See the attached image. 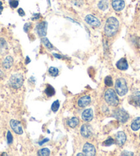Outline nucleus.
Returning a JSON list of instances; mask_svg holds the SVG:
<instances>
[{
	"label": "nucleus",
	"mask_w": 140,
	"mask_h": 156,
	"mask_svg": "<svg viewBox=\"0 0 140 156\" xmlns=\"http://www.w3.org/2000/svg\"><path fill=\"white\" fill-rule=\"evenodd\" d=\"M7 141H8V143L9 144H12V141H13V138H12V136L11 133L9 131L7 133Z\"/></svg>",
	"instance_id": "c85d7f7f"
},
{
	"label": "nucleus",
	"mask_w": 140,
	"mask_h": 156,
	"mask_svg": "<svg viewBox=\"0 0 140 156\" xmlns=\"http://www.w3.org/2000/svg\"><path fill=\"white\" fill-rule=\"evenodd\" d=\"M79 124V120L76 117L72 118L71 119H69L67 121V125H68L70 127L72 128H75L77 127Z\"/></svg>",
	"instance_id": "aec40b11"
},
{
	"label": "nucleus",
	"mask_w": 140,
	"mask_h": 156,
	"mask_svg": "<svg viewBox=\"0 0 140 156\" xmlns=\"http://www.w3.org/2000/svg\"><path fill=\"white\" fill-rule=\"evenodd\" d=\"M112 7L115 11H121L125 7V2L124 0H112Z\"/></svg>",
	"instance_id": "f8f14e48"
},
{
	"label": "nucleus",
	"mask_w": 140,
	"mask_h": 156,
	"mask_svg": "<svg viewBox=\"0 0 140 156\" xmlns=\"http://www.w3.org/2000/svg\"><path fill=\"white\" fill-rule=\"evenodd\" d=\"M116 67L117 69H120V70H122V71L126 70L128 68V64L127 61H126V59L125 58H121L120 60H119L117 62Z\"/></svg>",
	"instance_id": "2eb2a0df"
},
{
	"label": "nucleus",
	"mask_w": 140,
	"mask_h": 156,
	"mask_svg": "<svg viewBox=\"0 0 140 156\" xmlns=\"http://www.w3.org/2000/svg\"><path fill=\"white\" fill-rule=\"evenodd\" d=\"M12 64H13V58L11 57V56H9L4 59V63H3V66L4 68L9 69L11 68Z\"/></svg>",
	"instance_id": "f3484780"
},
{
	"label": "nucleus",
	"mask_w": 140,
	"mask_h": 156,
	"mask_svg": "<svg viewBox=\"0 0 140 156\" xmlns=\"http://www.w3.org/2000/svg\"><path fill=\"white\" fill-rule=\"evenodd\" d=\"M126 140V136L123 131H119L116 134V143L120 147L123 146Z\"/></svg>",
	"instance_id": "4468645a"
},
{
	"label": "nucleus",
	"mask_w": 140,
	"mask_h": 156,
	"mask_svg": "<svg viewBox=\"0 0 140 156\" xmlns=\"http://www.w3.org/2000/svg\"><path fill=\"white\" fill-rule=\"evenodd\" d=\"M4 45H6V41L4 39H0V46L4 47Z\"/></svg>",
	"instance_id": "473e14b6"
},
{
	"label": "nucleus",
	"mask_w": 140,
	"mask_h": 156,
	"mask_svg": "<svg viewBox=\"0 0 140 156\" xmlns=\"http://www.w3.org/2000/svg\"><path fill=\"white\" fill-rule=\"evenodd\" d=\"M83 153L85 155L93 156L96 155V149L91 144L86 143L83 147Z\"/></svg>",
	"instance_id": "9b49d317"
},
{
	"label": "nucleus",
	"mask_w": 140,
	"mask_h": 156,
	"mask_svg": "<svg viewBox=\"0 0 140 156\" xmlns=\"http://www.w3.org/2000/svg\"><path fill=\"white\" fill-rule=\"evenodd\" d=\"M104 99L107 103L112 107H116L119 105V98H118L115 91L112 89H109L106 91Z\"/></svg>",
	"instance_id": "f03ea898"
},
{
	"label": "nucleus",
	"mask_w": 140,
	"mask_h": 156,
	"mask_svg": "<svg viewBox=\"0 0 140 156\" xmlns=\"http://www.w3.org/2000/svg\"><path fill=\"white\" fill-rule=\"evenodd\" d=\"M131 129L136 131L140 129V117L136 118L131 123Z\"/></svg>",
	"instance_id": "a211bd4d"
},
{
	"label": "nucleus",
	"mask_w": 140,
	"mask_h": 156,
	"mask_svg": "<svg viewBox=\"0 0 140 156\" xmlns=\"http://www.w3.org/2000/svg\"><path fill=\"white\" fill-rule=\"evenodd\" d=\"M119 29V21L115 17L107 19L104 26V33L107 37L114 36Z\"/></svg>",
	"instance_id": "f257e3e1"
},
{
	"label": "nucleus",
	"mask_w": 140,
	"mask_h": 156,
	"mask_svg": "<svg viewBox=\"0 0 140 156\" xmlns=\"http://www.w3.org/2000/svg\"><path fill=\"white\" fill-rule=\"evenodd\" d=\"M129 103L132 105L140 107V91H136L130 96Z\"/></svg>",
	"instance_id": "9d476101"
},
{
	"label": "nucleus",
	"mask_w": 140,
	"mask_h": 156,
	"mask_svg": "<svg viewBox=\"0 0 140 156\" xmlns=\"http://www.w3.org/2000/svg\"><path fill=\"white\" fill-rule=\"evenodd\" d=\"M42 42H43V44H44L45 46L47 48V49L52 50L53 48H54L53 45L50 42V41H49V40H48V39L46 38V37H44V38L42 39Z\"/></svg>",
	"instance_id": "4be33fe9"
},
{
	"label": "nucleus",
	"mask_w": 140,
	"mask_h": 156,
	"mask_svg": "<svg viewBox=\"0 0 140 156\" xmlns=\"http://www.w3.org/2000/svg\"><path fill=\"white\" fill-rule=\"evenodd\" d=\"M10 125L12 129L15 131V133L19 134V135H21L23 133V129L19 121L17 120H11L10 122Z\"/></svg>",
	"instance_id": "6e6552de"
},
{
	"label": "nucleus",
	"mask_w": 140,
	"mask_h": 156,
	"mask_svg": "<svg viewBox=\"0 0 140 156\" xmlns=\"http://www.w3.org/2000/svg\"><path fill=\"white\" fill-rule=\"evenodd\" d=\"M38 155L39 156H47L50 154V151L47 149V148H44V149H40L38 151Z\"/></svg>",
	"instance_id": "5701e85b"
},
{
	"label": "nucleus",
	"mask_w": 140,
	"mask_h": 156,
	"mask_svg": "<svg viewBox=\"0 0 140 156\" xmlns=\"http://www.w3.org/2000/svg\"><path fill=\"white\" fill-rule=\"evenodd\" d=\"M115 90L119 96H123L126 95L128 92V87L126 80L123 78L117 79L115 84Z\"/></svg>",
	"instance_id": "7ed1b4c3"
},
{
	"label": "nucleus",
	"mask_w": 140,
	"mask_h": 156,
	"mask_svg": "<svg viewBox=\"0 0 140 156\" xmlns=\"http://www.w3.org/2000/svg\"><path fill=\"white\" fill-rule=\"evenodd\" d=\"M48 140H49V139H47V138H45V140H44L41 141V142H39V144H40V145H42L43 144H44L45 142H47V141H48Z\"/></svg>",
	"instance_id": "c9c22d12"
},
{
	"label": "nucleus",
	"mask_w": 140,
	"mask_h": 156,
	"mask_svg": "<svg viewBox=\"0 0 140 156\" xmlns=\"http://www.w3.org/2000/svg\"><path fill=\"white\" fill-rule=\"evenodd\" d=\"M18 13H19V15L21 16V17H23V16H25V12L23 11V10L22 9H19L18 10Z\"/></svg>",
	"instance_id": "2f4dec72"
},
{
	"label": "nucleus",
	"mask_w": 140,
	"mask_h": 156,
	"mask_svg": "<svg viewBox=\"0 0 140 156\" xmlns=\"http://www.w3.org/2000/svg\"><path fill=\"white\" fill-rule=\"evenodd\" d=\"M9 4L12 9H15L18 6L19 1L18 0H9Z\"/></svg>",
	"instance_id": "cd10ccee"
},
{
	"label": "nucleus",
	"mask_w": 140,
	"mask_h": 156,
	"mask_svg": "<svg viewBox=\"0 0 140 156\" xmlns=\"http://www.w3.org/2000/svg\"><path fill=\"white\" fill-rule=\"evenodd\" d=\"M90 103L91 98L89 96H85L79 99L78 104H79V106L80 107H86L90 104Z\"/></svg>",
	"instance_id": "dca6fc26"
},
{
	"label": "nucleus",
	"mask_w": 140,
	"mask_h": 156,
	"mask_svg": "<svg viewBox=\"0 0 140 156\" xmlns=\"http://www.w3.org/2000/svg\"><path fill=\"white\" fill-rule=\"evenodd\" d=\"M49 74L52 76H57L58 75V69L54 67H50L49 68Z\"/></svg>",
	"instance_id": "b1692460"
},
{
	"label": "nucleus",
	"mask_w": 140,
	"mask_h": 156,
	"mask_svg": "<svg viewBox=\"0 0 140 156\" xmlns=\"http://www.w3.org/2000/svg\"><path fill=\"white\" fill-rule=\"evenodd\" d=\"M85 20L86 22H87L89 25L91 26L94 27V28H97V27H99L100 26V21H99L98 18L94 17L93 15H88L85 17Z\"/></svg>",
	"instance_id": "1a4fd4ad"
},
{
	"label": "nucleus",
	"mask_w": 140,
	"mask_h": 156,
	"mask_svg": "<svg viewBox=\"0 0 140 156\" xmlns=\"http://www.w3.org/2000/svg\"><path fill=\"white\" fill-rule=\"evenodd\" d=\"M77 155H78V156H79V155L83 156V155H85V154H82V153H79V154H77Z\"/></svg>",
	"instance_id": "4c0bfd02"
},
{
	"label": "nucleus",
	"mask_w": 140,
	"mask_h": 156,
	"mask_svg": "<svg viewBox=\"0 0 140 156\" xmlns=\"http://www.w3.org/2000/svg\"><path fill=\"white\" fill-rule=\"evenodd\" d=\"M10 85L11 87L15 89H18L23 85V76L20 74H13L10 78Z\"/></svg>",
	"instance_id": "20e7f679"
},
{
	"label": "nucleus",
	"mask_w": 140,
	"mask_h": 156,
	"mask_svg": "<svg viewBox=\"0 0 140 156\" xmlns=\"http://www.w3.org/2000/svg\"><path fill=\"white\" fill-rule=\"evenodd\" d=\"M114 143H115L114 140L110 137V138H109L108 140H107L106 141L104 142L103 145H104V146L108 147V146H111V145H112L113 144H114Z\"/></svg>",
	"instance_id": "bb28decb"
},
{
	"label": "nucleus",
	"mask_w": 140,
	"mask_h": 156,
	"mask_svg": "<svg viewBox=\"0 0 140 156\" xmlns=\"http://www.w3.org/2000/svg\"><path fill=\"white\" fill-rule=\"evenodd\" d=\"M47 29V23L46 21H42L38 23L36 26V31L39 37H44L46 36Z\"/></svg>",
	"instance_id": "423d86ee"
},
{
	"label": "nucleus",
	"mask_w": 140,
	"mask_h": 156,
	"mask_svg": "<svg viewBox=\"0 0 140 156\" xmlns=\"http://www.w3.org/2000/svg\"><path fill=\"white\" fill-rule=\"evenodd\" d=\"M133 1H135V0H133Z\"/></svg>",
	"instance_id": "58836bf2"
},
{
	"label": "nucleus",
	"mask_w": 140,
	"mask_h": 156,
	"mask_svg": "<svg viewBox=\"0 0 140 156\" xmlns=\"http://www.w3.org/2000/svg\"><path fill=\"white\" fill-rule=\"evenodd\" d=\"M59 107H60V103H59V101L56 100V101H54L52 103L51 109H52V111L53 112H56L58 110Z\"/></svg>",
	"instance_id": "393cba45"
},
{
	"label": "nucleus",
	"mask_w": 140,
	"mask_h": 156,
	"mask_svg": "<svg viewBox=\"0 0 140 156\" xmlns=\"http://www.w3.org/2000/svg\"><path fill=\"white\" fill-rule=\"evenodd\" d=\"M114 114V117L122 123L126 122L129 118L128 114L123 109H118L115 110Z\"/></svg>",
	"instance_id": "39448f33"
},
{
	"label": "nucleus",
	"mask_w": 140,
	"mask_h": 156,
	"mask_svg": "<svg viewBox=\"0 0 140 156\" xmlns=\"http://www.w3.org/2000/svg\"><path fill=\"white\" fill-rule=\"evenodd\" d=\"M4 10V7H3V4H2V2H0V15L2 14V11Z\"/></svg>",
	"instance_id": "72a5a7b5"
},
{
	"label": "nucleus",
	"mask_w": 140,
	"mask_h": 156,
	"mask_svg": "<svg viewBox=\"0 0 140 156\" xmlns=\"http://www.w3.org/2000/svg\"><path fill=\"white\" fill-rule=\"evenodd\" d=\"M93 118V112L92 109H85L82 114V120L85 122H90L92 120Z\"/></svg>",
	"instance_id": "ddd939ff"
},
{
	"label": "nucleus",
	"mask_w": 140,
	"mask_h": 156,
	"mask_svg": "<svg viewBox=\"0 0 140 156\" xmlns=\"http://www.w3.org/2000/svg\"><path fill=\"white\" fill-rule=\"evenodd\" d=\"M80 133L85 138H89L92 136V127L89 124H85L80 128Z\"/></svg>",
	"instance_id": "0eeeda50"
},
{
	"label": "nucleus",
	"mask_w": 140,
	"mask_h": 156,
	"mask_svg": "<svg viewBox=\"0 0 140 156\" xmlns=\"http://www.w3.org/2000/svg\"><path fill=\"white\" fill-rule=\"evenodd\" d=\"M31 24L30 23H27L25 24V26H24V31L26 32V33H28V30L30 28V26Z\"/></svg>",
	"instance_id": "c756f323"
},
{
	"label": "nucleus",
	"mask_w": 140,
	"mask_h": 156,
	"mask_svg": "<svg viewBox=\"0 0 140 156\" xmlns=\"http://www.w3.org/2000/svg\"><path fill=\"white\" fill-rule=\"evenodd\" d=\"M30 59L29 56H27L26 57V64L27 65V64H28L29 63H30Z\"/></svg>",
	"instance_id": "e433bc0d"
},
{
	"label": "nucleus",
	"mask_w": 140,
	"mask_h": 156,
	"mask_svg": "<svg viewBox=\"0 0 140 156\" xmlns=\"http://www.w3.org/2000/svg\"><path fill=\"white\" fill-rule=\"evenodd\" d=\"M98 6L102 11H104L109 8L108 0H100L98 4Z\"/></svg>",
	"instance_id": "6ab92c4d"
},
{
	"label": "nucleus",
	"mask_w": 140,
	"mask_h": 156,
	"mask_svg": "<svg viewBox=\"0 0 140 156\" xmlns=\"http://www.w3.org/2000/svg\"><path fill=\"white\" fill-rule=\"evenodd\" d=\"M53 55L56 58H58V59H61V58H63V56H62L61 55H58V54H56V53L53 54Z\"/></svg>",
	"instance_id": "f704fd0d"
},
{
	"label": "nucleus",
	"mask_w": 140,
	"mask_h": 156,
	"mask_svg": "<svg viewBox=\"0 0 140 156\" xmlns=\"http://www.w3.org/2000/svg\"><path fill=\"white\" fill-rule=\"evenodd\" d=\"M121 155H133L134 153H132V152L126 151H123Z\"/></svg>",
	"instance_id": "7c9ffc66"
},
{
	"label": "nucleus",
	"mask_w": 140,
	"mask_h": 156,
	"mask_svg": "<svg viewBox=\"0 0 140 156\" xmlns=\"http://www.w3.org/2000/svg\"><path fill=\"white\" fill-rule=\"evenodd\" d=\"M45 93L46 94V95L49 97H51L55 94V90L53 88L52 86H51L50 85H47V87L45 90Z\"/></svg>",
	"instance_id": "412c9836"
},
{
	"label": "nucleus",
	"mask_w": 140,
	"mask_h": 156,
	"mask_svg": "<svg viewBox=\"0 0 140 156\" xmlns=\"http://www.w3.org/2000/svg\"><path fill=\"white\" fill-rule=\"evenodd\" d=\"M104 83L105 85L108 87H111L113 85H114V83H113V80L111 76H107L106 78L104 79Z\"/></svg>",
	"instance_id": "a878e982"
}]
</instances>
